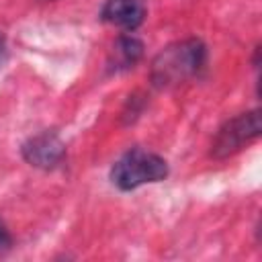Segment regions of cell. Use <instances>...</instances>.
<instances>
[{"label": "cell", "instance_id": "277c9868", "mask_svg": "<svg viewBox=\"0 0 262 262\" xmlns=\"http://www.w3.org/2000/svg\"><path fill=\"white\" fill-rule=\"evenodd\" d=\"M20 158L41 172H53L68 162V145L55 129H43L20 143Z\"/></svg>", "mask_w": 262, "mask_h": 262}, {"label": "cell", "instance_id": "5b68a950", "mask_svg": "<svg viewBox=\"0 0 262 262\" xmlns=\"http://www.w3.org/2000/svg\"><path fill=\"white\" fill-rule=\"evenodd\" d=\"M145 55V43L135 33H119L106 53L104 74L119 76L137 68V63Z\"/></svg>", "mask_w": 262, "mask_h": 262}, {"label": "cell", "instance_id": "7a4b0ae2", "mask_svg": "<svg viewBox=\"0 0 262 262\" xmlns=\"http://www.w3.org/2000/svg\"><path fill=\"white\" fill-rule=\"evenodd\" d=\"M170 176V164L164 156L133 145L127 151H123L108 170L111 184L121 192L137 190L145 184L162 182Z\"/></svg>", "mask_w": 262, "mask_h": 262}, {"label": "cell", "instance_id": "9c48e42d", "mask_svg": "<svg viewBox=\"0 0 262 262\" xmlns=\"http://www.w3.org/2000/svg\"><path fill=\"white\" fill-rule=\"evenodd\" d=\"M260 53H262V47H260V43H256L252 57H250V63H252V70L256 72V78H260Z\"/></svg>", "mask_w": 262, "mask_h": 262}, {"label": "cell", "instance_id": "8992f818", "mask_svg": "<svg viewBox=\"0 0 262 262\" xmlns=\"http://www.w3.org/2000/svg\"><path fill=\"white\" fill-rule=\"evenodd\" d=\"M98 18L123 33H135L147 18V6L143 0H104Z\"/></svg>", "mask_w": 262, "mask_h": 262}, {"label": "cell", "instance_id": "ba28073f", "mask_svg": "<svg viewBox=\"0 0 262 262\" xmlns=\"http://www.w3.org/2000/svg\"><path fill=\"white\" fill-rule=\"evenodd\" d=\"M12 248H14V235H12V231L8 229L6 221H4L2 215H0V256L10 254Z\"/></svg>", "mask_w": 262, "mask_h": 262}, {"label": "cell", "instance_id": "3957f363", "mask_svg": "<svg viewBox=\"0 0 262 262\" xmlns=\"http://www.w3.org/2000/svg\"><path fill=\"white\" fill-rule=\"evenodd\" d=\"M260 133H262V123H260L258 106L237 113V115L225 119L217 127L215 135L211 139V145H209V158L223 162V160L239 154L254 141H258Z\"/></svg>", "mask_w": 262, "mask_h": 262}, {"label": "cell", "instance_id": "52a82bcc", "mask_svg": "<svg viewBox=\"0 0 262 262\" xmlns=\"http://www.w3.org/2000/svg\"><path fill=\"white\" fill-rule=\"evenodd\" d=\"M147 106H149V94H147L145 90H135V92H131V94L125 98V102H123V106H121V113H119L121 125H123V127L135 125V123L143 117V113L147 111Z\"/></svg>", "mask_w": 262, "mask_h": 262}, {"label": "cell", "instance_id": "6da1fadb", "mask_svg": "<svg viewBox=\"0 0 262 262\" xmlns=\"http://www.w3.org/2000/svg\"><path fill=\"white\" fill-rule=\"evenodd\" d=\"M209 68V45L196 37H184L164 45L149 61V86L154 90H172L199 80Z\"/></svg>", "mask_w": 262, "mask_h": 262}, {"label": "cell", "instance_id": "30bf717a", "mask_svg": "<svg viewBox=\"0 0 262 262\" xmlns=\"http://www.w3.org/2000/svg\"><path fill=\"white\" fill-rule=\"evenodd\" d=\"M6 49H8V47H6V35L0 31V63H2V59L6 57Z\"/></svg>", "mask_w": 262, "mask_h": 262}]
</instances>
